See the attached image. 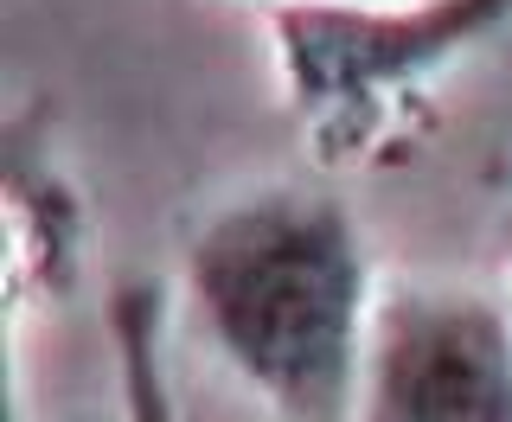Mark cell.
I'll return each instance as SVG.
<instances>
[{"label": "cell", "instance_id": "obj_2", "mask_svg": "<svg viewBox=\"0 0 512 422\" xmlns=\"http://www.w3.org/2000/svg\"><path fill=\"white\" fill-rule=\"evenodd\" d=\"M276 32L288 109L327 167H352L397 103L474 52L512 20V0H416V7H346V0H263Z\"/></svg>", "mask_w": 512, "mask_h": 422}, {"label": "cell", "instance_id": "obj_1", "mask_svg": "<svg viewBox=\"0 0 512 422\" xmlns=\"http://www.w3.org/2000/svg\"><path fill=\"white\" fill-rule=\"evenodd\" d=\"M186 295L218 359L276 416H352L372 327V263L327 192H256L186 250Z\"/></svg>", "mask_w": 512, "mask_h": 422}, {"label": "cell", "instance_id": "obj_3", "mask_svg": "<svg viewBox=\"0 0 512 422\" xmlns=\"http://www.w3.org/2000/svg\"><path fill=\"white\" fill-rule=\"evenodd\" d=\"M365 416L512 422V314L487 295L391 288L365 327Z\"/></svg>", "mask_w": 512, "mask_h": 422}]
</instances>
